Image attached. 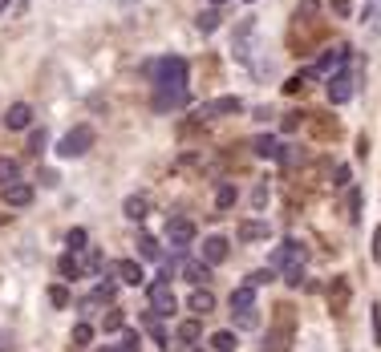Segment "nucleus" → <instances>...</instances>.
Instances as JSON below:
<instances>
[{
    "label": "nucleus",
    "instance_id": "obj_1",
    "mask_svg": "<svg viewBox=\"0 0 381 352\" xmlns=\"http://www.w3.org/2000/svg\"><path fill=\"white\" fill-rule=\"evenodd\" d=\"M89 146H94V130H89V126H73L65 138L57 142V154H61V158H82Z\"/></svg>",
    "mask_w": 381,
    "mask_h": 352
},
{
    "label": "nucleus",
    "instance_id": "obj_2",
    "mask_svg": "<svg viewBox=\"0 0 381 352\" xmlns=\"http://www.w3.org/2000/svg\"><path fill=\"white\" fill-rule=\"evenodd\" d=\"M300 263H304V243H296V239L280 243L272 251V259H268V268H284V272H296Z\"/></svg>",
    "mask_w": 381,
    "mask_h": 352
},
{
    "label": "nucleus",
    "instance_id": "obj_3",
    "mask_svg": "<svg viewBox=\"0 0 381 352\" xmlns=\"http://www.w3.org/2000/svg\"><path fill=\"white\" fill-rule=\"evenodd\" d=\"M150 308L166 316V312H175V291H170V279H154L150 284Z\"/></svg>",
    "mask_w": 381,
    "mask_h": 352
},
{
    "label": "nucleus",
    "instance_id": "obj_4",
    "mask_svg": "<svg viewBox=\"0 0 381 352\" xmlns=\"http://www.w3.org/2000/svg\"><path fill=\"white\" fill-rule=\"evenodd\" d=\"M166 239L175 243V247H187V243L195 239V223L191 219H166Z\"/></svg>",
    "mask_w": 381,
    "mask_h": 352
},
{
    "label": "nucleus",
    "instance_id": "obj_5",
    "mask_svg": "<svg viewBox=\"0 0 381 352\" xmlns=\"http://www.w3.org/2000/svg\"><path fill=\"white\" fill-rule=\"evenodd\" d=\"M4 126H8V130H29V126H33V110H29L25 101L8 106V113H4Z\"/></svg>",
    "mask_w": 381,
    "mask_h": 352
},
{
    "label": "nucleus",
    "instance_id": "obj_6",
    "mask_svg": "<svg viewBox=\"0 0 381 352\" xmlns=\"http://www.w3.org/2000/svg\"><path fill=\"white\" fill-rule=\"evenodd\" d=\"M223 259H227V239H219V235L203 239V263H207V268H216Z\"/></svg>",
    "mask_w": 381,
    "mask_h": 352
},
{
    "label": "nucleus",
    "instance_id": "obj_7",
    "mask_svg": "<svg viewBox=\"0 0 381 352\" xmlns=\"http://www.w3.org/2000/svg\"><path fill=\"white\" fill-rule=\"evenodd\" d=\"M4 203H8V207H29V203H33V187H29V182H8V187H4Z\"/></svg>",
    "mask_w": 381,
    "mask_h": 352
},
{
    "label": "nucleus",
    "instance_id": "obj_8",
    "mask_svg": "<svg viewBox=\"0 0 381 352\" xmlns=\"http://www.w3.org/2000/svg\"><path fill=\"white\" fill-rule=\"evenodd\" d=\"M182 279H191V284H207V279H211V268H207L203 259H187V263H182Z\"/></svg>",
    "mask_w": 381,
    "mask_h": 352
},
{
    "label": "nucleus",
    "instance_id": "obj_9",
    "mask_svg": "<svg viewBox=\"0 0 381 352\" xmlns=\"http://www.w3.org/2000/svg\"><path fill=\"white\" fill-rule=\"evenodd\" d=\"M329 97L341 106V101H349L353 97V81H349V73H337V77L329 81Z\"/></svg>",
    "mask_w": 381,
    "mask_h": 352
},
{
    "label": "nucleus",
    "instance_id": "obj_10",
    "mask_svg": "<svg viewBox=\"0 0 381 352\" xmlns=\"http://www.w3.org/2000/svg\"><path fill=\"white\" fill-rule=\"evenodd\" d=\"M235 235H239V239L244 243H260V239H268V235H272V231H268V223H239V231H235Z\"/></svg>",
    "mask_w": 381,
    "mask_h": 352
},
{
    "label": "nucleus",
    "instance_id": "obj_11",
    "mask_svg": "<svg viewBox=\"0 0 381 352\" xmlns=\"http://www.w3.org/2000/svg\"><path fill=\"white\" fill-rule=\"evenodd\" d=\"M191 312L195 316H207V312H216V296L207 288H195V296H191Z\"/></svg>",
    "mask_w": 381,
    "mask_h": 352
},
{
    "label": "nucleus",
    "instance_id": "obj_12",
    "mask_svg": "<svg viewBox=\"0 0 381 352\" xmlns=\"http://www.w3.org/2000/svg\"><path fill=\"white\" fill-rule=\"evenodd\" d=\"M114 272L122 275V284H142V268H138L134 259H118V263H114Z\"/></svg>",
    "mask_w": 381,
    "mask_h": 352
},
{
    "label": "nucleus",
    "instance_id": "obj_13",
    "mask_svg": "<svg viewBox=\"0 0 381 352\" xmlns=\"http://www.w3.org/2000/svg\"><path fill=\"white\" fill-rule=\"evenodd\" d=\"M251 304H256V288H251V284H244V288L232 291V312H248Z\"/></svg>",
    "mask_w": 381,
    "mask_h": 352
},
{
    "label": "nucleus",
    "instance_id": "obj_14",
    "mask_svg": "<svg viewBox=\"0 0 381 352\" xmlns=\"http://www.w3.org/2000/svg\"><path fill=\"white\" fill-rule=\"evenodd\" d=\"M203 337V324L199 320H182L179 324V344H195Z\"/></svg>",
    "mask_w": 381,
    "mask_h": 352
},
{
    "label": "nucleus",
    "instance_id": "obj_15",
    "mask_svg": "<svg viewBox=\"0 0 381 352\" xmlns=\"http://www.w3.org/2000/svg\"><path fill=\"white\" fill-rule=\"evenodd\" d=\"M126 219H134V223L146 219V199H142V194H130V199H126Z\"/></svg>",
    "mask_w": 381,
    "mask_h": 352
},
{
    "label": "nucleus",
    "instance_id": "obj_16",
    "mask_svg": "<svg viewBox=\"0 0 381 352\" xmlns=\"http://www.w3.org/2000/svg\"><path fill=\"white\" fill-rule=\"evenodd\" d=\"M195 29H199V32H216L219 29V13H216V8L199 13V16H195Z\"/></svg>",
    "mask_w": 381,
    "mask_h": 352
},
{
    "label": "nucleus",
    "instance_id": "obj_17",
    "mask_svg": "<svg viewBox=\"0 0 381 352\" xmlns=\"http://www.w3.org/2000/svg\"><path fill=\"white\" fill-rule=\"evenodd\" d=\"M256 154H260V158H280L284 150H280L276 138H260V142H256Z\"/></svg>",
    "mask_w": 381,
    "mask_h": 352
},
{
    "label": "nucleus",
    "instance_id": "obj_18",
    "mask_svg": "<svg viewBox=\"0 0 381 352\" xmlns=\"http://www.w3.org/2000/svg\"><path fill=\"white\" fill-rule=\"evenodd\" d=\"M235 344H239V340H235V332H227V328H223V332H216V337H211V348H216V352H232Z\"/></svg>",
    "mask_w": 381,
    "mask_h": 352
},
{
    "label": "nucleus",
    "instance_id": "obj_19",
    "mask_svg": "<svg viewBox=\"0 0 381 352\" xmlns=\"http://www.w3.org/2000/svg\"><path fill=\"white\" fill-rule=\"evenodd\" d=\"M207 110L211 113H239V97H219V101H211Z\"/></svg>",
    "mask_w": 381,
    "mask_h": 352
},
{
    "label": "nucleus",
    "instance_id": "obj_20",
    "mask_svg": "<svg viewBox=\"0 0 381 352\" xmlns=\"http://www.w3.org/2000/svg\"><path fill=\"white\" fill-rule=\"evenodd\" d=\"M138 256H142V259H158V256H163V251H158V239L142 235V239H138Z\"/></svg>",
    "mask_w": 381,
    "mask_h": 352
},
{
    "label": "nucleus",
    "instance_id": "obj_21",
    "mask_svg": "<svg viewBox=\"0 0 381 352\" xmlns=\"http://www.w3.org/2000/svg\"><path fill=\"white\" fill-rule=\"evenodd\" d=\"M0 182H4V187L17 182V162H13V158H0Z\"/></svg>",
    "mask_w": 381,
    "mask_h": 352
},
{
    "label": "nucleus",
    "instance_id": "obj_22",
    "mask_svg": "<svg viewBox=\"0 0 381 352\" xmlns=\"http://www.w3.org/2000/svg\"><path fill=\"white\" fill-rule=\"evenodd\" d=\"M61 275H65V279H77V275H82V263L73 256H61Z\"/></svg>",
    "mask_w": 381,
    "mask_h": 352
},
{
    "label": "nucleus",
    "instance_id": "obj_23",
    "mask_svg": "<svg viewBox=\"0 0 381 352\" xmlns=\"http://www.w3.org/2000/svg\"><path fill=\"white\" fill-rule=\"evenodd\" d=\"M89 340H94V328H89V324H77V328H73V344H77V348H85Z\"/></svg>",
    "mask_w": 381,
    "mask_h": 352
},
{
    "label": "nucleus",
    "instance_id": "obj_24",
    "mask_svg": "<svg viewBox=\"0 0 381 352\" xmlns=\"http://www.w3.org/2000/svg\"><path fill=\"white\" fill-rule=\"evenodd\" d=\"M65 243H69V251H82V247H85V231H82V227H73V231L65 235Z\"/></svg>",
    "mask_w": 381,
    "mask_h": 352
},
{
    "label": "nucleus",
    "instance_id": "obj_25",
    "mask_svg": "<svg viewBox=\"0 0 381 352\" xmlns=\"http://www.w3.org/2000/svg\"><path fill=\"white\" fill-rule=\"evenodd\" d=\"M49 300H53L57 308H65V304H69V291L61 288V284H53V288H49Z\"/></svg>",
    "mask_w": 381,
    "mask_h": 352
},
{
    "label": "nucleus",
    "instance_id": "obj_26",
    "mask_svg": "<svg viewBox=\"0 0 381 352\" xmlns=\"http://www.w3.org/2000/svg\"><path fill=\"white\" fill-rule=\"evenodd\" d=\"M235 324H239V328H256V324H260V316H256V312H239V316H235Z\"/></svg>",
    "mask_w": 381,
    "mask_h": 352
},
{
    "label": "nucleus",
    "instance_id": "obj_27",
    "mask_svg": "<svg viewBox=\"0 0 381 352\" xmlns=\"http://www.w3.org/2000/svg\"><path fill=\"white\" fill-rule=\"evenodd\" d=\"M235 203V187H219V207H232Z\"/></svg>",
    "mask_w": 381,
    "mask_h": 352
},
{
    "label": "nucleus",
    "instance_id": "obj_28",
    "mask_svg": "<svg viewBox=\"0 0 381 352\" xmlns=\"http://www.w3.org/2000/svg\"><path fill=\"white\" fill-rule=\"evenodd\" d=\"M106 328H110V332L122 328V312H118V308H114V312H106Z\"/></svg>",
    "mask_w": 381,
    "mask_h": 352
},
{
    "label": "nucleus",
    "instance_id": "obj_29",
    "mask_svg": "<svg viewBox=\"0 0 381 352\" xmlns=\"http://www.w3.org/2000/svg\"><path fill=\"white\" fill-rule=\"evenodd\" d=\"M138 348V332H126V337H122V352H134Z\"/></svg>",
    "mask_w": 381,
    "mask_h": 352
},
{
    "label": "nucleus",
    "instance_id": "obj_30",
    "mask_svg": "<svg viewBox=\"0 0 381 352\" xmlns=\"http://www.w3.org/2000/svg\"><path fill=\"white\" fill-rule=\"evenodd\" d=\"M268 279H272V272H251L248 284H251V288H260V284H268Z\"/></svg>",
    "mask_w": 381,
    "mask_h": 352
},
{
    "label": "nucleus",
    "instance_id": "obj_31",
    "mask_svg": "<svg viewBox=\"0 0 381 352\" xmlns=\"http://www.w3.org/2000/svg\"><path fill=\"white\" fill-rule=\"evenodd\" d=\"M337 187H349V166H337V178H332Z\"/></svg>",
    "mask_w": 381,
    "mask_h": 352
},
{
    "label": "nucleus",
    "instance_id": "obj_32",
    "mask_svg": "<svg viewBox=\"0 0 381 352\" xmlns=\"http://www.w3.org/2000/svg\"><path fill=\"white\" fill-rule=\"evenodd\" d=\"M4 8H8V0H0V13H4Z\"/></svg>",
    "mask_w": 381,
    "mask_h": 352
},
{
    "label": "nucleus",
    "instance_id": "obj_33",
    "mask_svg": "<svg viewBox=\"0 0 381 352\" xmlns=\"http://www.w3.org/2000/svg\"><path fill=\"white\" fill-rule=\"evenodd\" d=\"M195 352H203V348H195Z\"/></svg>",
    "mask_w": 381,
    "mask_h": 352
},
{
    "label": "nucleus",
    "instance_id": "obj_34",
    "mask_svg": "<svg viewBox=\"0 0 381 352\" xmlns=\"http://www.w3.org/2000/svg\"><path fill=\"white\" fill-rule=\"evenodd\" d=\"M126 4H130V0H126Z\"/></svg>",
    "mask_w": 381,
    "mask_h": 352
}]
</instances>
